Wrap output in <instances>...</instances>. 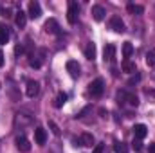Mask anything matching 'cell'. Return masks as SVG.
Returning <instances> with one entry per match:
<instances>
[{
	"mask_svg": "<svg viewBox=\"0 0 155 153\" xmlns=\"http://www.w3.org/2000/svg\"><path fill=\"white\" fill-rule=\"evenodd\" d=\"M67 103V94H63V92H60L58 96H56V101H54V106L56 108H61L63 105Z\"/></svg>",
	"mask_w": 155,
	"mask_h": 153,
	"instance_id": "ffe728a7",
	"label": "cell"
},
{
	"mask_svg": "<svg viewBox=\"0 0 155 153\" xmlns=\"http://www.w3.org/2000/svg\"><path fill=\"white\" fill-rule=\"evenodd\" d=\"M103 88H105V81H103V77H97V79H94L90 85H88V92L92 94V96H101L103 94Z\"/></svg>",
	"mask_w": 155,
	"mask_h": 153,
	"instance_id": "6da1fadb",
	"label": "cell"
},
{
	"mask_svg": "<svg viewBox=\"0 0 155 153\" xmlns=\"http://www.w3.org/2000/svg\"><path fill=\"white\" fill-rule=\"evenodd\" d=\"M78 15H79V5L78 2H69V11H67V20L71 25H74L78 22Z\"/></svg>",
	"mask_w": 155,
	"mask_h": 153,
	"instance_id": "7a4b0ae2",
	"label": "cell"
},
{
	"mask_svg": "<svg viewBox=\"0 0 155 153\" xmlns=\"http://www.w3.org/2000/svg\"><path fill=\"white\" fill-rule=\"evenodd\" d=\"M24 52H25V49H24V45H16V47H15V54H16V56H20V54H24Z\"/></svg>",
	"mask_w": 155,
	"mask_h": 153,
	"instance_id": "4316f807",
	"label": "cell"
},
{
	"mask_svg": "<svg viewBox=\"0 0 155 153\" xmlns=\"http://www.w3.org/2000/svg\"><path fill=\"white\" fill-rule=\"evenodd\" d=\"M2 65H4V52L0 50V67H2Z\"/></svg>",
	"mask_w": 155,
	"mask_h": 153,
	"instance_id": "4dcf8cb0",
	"label": "cell"
},
{
	"mask_svg": "<svg viewBox=\"0 0 155 153\" xmlns=\"http://www.w3.org/2000/svg\"><path fill=\"white\" fill-rule=\"evenodd\" d=\"M29 65H31L33 69H40V67H41V60H36V56H31Z\"/></svg>",
	"mask_w": 155,
	"mask_h": 153,
	"instance_id": "cb8c5ba5",
	"label": "cell"
},
{
	"mask_svg": "<svg viewBox=\"0 0 155 153\" xmlns=\"http://www.w3.org/2000/svg\"><path fill=\"white\" fill-rule=\"evenodd\" d=\"M132 148H134V151H141L143 150V142L139 139H134L132 141Z\"/></svg>",
	"mask_w": 155,
	"mask_h": 153,
	"instance_id": "d4e9b609",
	"label": "cell"
},
{
	"mask_svg": "<svg viewBox=\"0 0 155 153\" xmlns=\"http://www.w3.org/2000/svg\"><path fill=\"white\" fill-rule=\"evenodd\" d=\"M15 22H16V25H18V27H25V22H27V13H24L22 9H20V11H16V18H15Z\"/></svg>",
	"mask_w": 155,
	"mask_h": 153,
	"instance_id": "5bb4252c",
	"label": "cell"
},
{
	"mask_svg": "<svg viewBox=\"0 0 155 153\" xmlns=\"http://www.w3.org/2000/svg\"><path fill=\"white\" fill-rule=\"evenodd\" d=\"M139 79H141V76H139V74H135L134 77H130V81H128V85H134V83H137Z\"/></svg>",
	"mask_w": 155,
	"mask_h": 153,
	"instance_id": "83f0119b",
	"label": "cell"
},
{
	"mask_svg": "<svg viewBox=\"0 0 155 153\" xmlns=\"http://www.w3.org/2000/svg\"><path fill=\"white\" fill-rule=\"evenodd\" d=\"M126 9H128L132 15H143V13H144V7H143V5H137V4H128Z\"/></svg>",
	"mask_w": 155,
	"mask_h": 153,
	"instance_id": "ac0fdd59",
	"label": "cell"
},
{
	"mask_svg": "<svg viewBox=\"0 0 155 153\" xmlns=\"http://www.w3.org/2000/svg\"><path fill=\"white\" fill-rule=\"evenodd\" d=\"M94 153H103V146H101V144H96V148H94Z\"/></svg>",
	"mask_w": 155,
	"mask_h": 153,
	"instance_id": "f1b7e54d",
	"label": "cell"
},
{
	"mask_svg": "<svg viewBox=\"0 0 155 153\" xmlns=\"http://www.w3.org/2000/svg\"><path fill=\"white\" fill-rule=\"evenodd\" d=\"M38 92H40V83L38 81H27V90H25V94H27L29 97H35Z\"/></svg>",
	"mask_w": 155,
	"mask_h": 153,
	"instance_id": "30bf717a",
	"label": "cell"
},
{
	"mask_svg": "<svg viewBox=\"0 0 155 153\" xmlns=\"http://www.w3.org/2000/svg\"><path fill=\"white\" fill-rule=\"evenodd\" d=\"M132 130H134V139H139V141H141V139H144V137H146V133H148V128H146L144 124H135Z\"/></svg>",
	"mask_w": 155,
	"mask_h": 153,
	"instance_id": "ba28073f",
	"label": "cell"
},
{
	"mask_svg": "<svg viewBox=\"0 0 155 153\" xmlns=\"http://www.w3.org/2000/svg\"><path fill=\"white\" fill-rule=\"evenodd\" d=\"M103 56H105V61L114 63V61H116V45L108 43V45L105 47V50H103Z\"/></svg>",
	"mask_w": 155,
	"mask_h": 153,
	"instance_id": "8992f818",
	"label": "cell"
},
{
	"mask_svg": "<svg viewBox=\"0 0 155 153\" xmlns=\"http://www.w3.org/2000/svg\"><path fill=\"white\" fill-rule=\"evenodd\" d=\"M124 99H126L132 106H137V105H139V99H137L135 94H126V92H124Z\"/></svg>",
	"mask_w": 155,
	"mask_h": 153,
	"instance_id": "44dd1931",
	"label": "cell"
},
{
	"mask_svg": "<svg viewBox=\"0 0 155 153\" xmlns=\"http://www.w3.org/2000/svg\"><path fill=\"white\" fill-rule=\"evenodd\" d=\"M35 141H36V144H38V146H43V144H45V141H47V132H45L41 126H38V128L35 130Z\"/></svg>",
	"mask_w": 155,
	"mask_h": 153,
	"instance_id": "52a82bcc",
	"label": "cell"
},
{
	"mask_svg": "<svg viewBox=\"0 0 155 153\" xmlns=\"http://www.w3.org/2000/svg\"><path fill=\"white\" fill-rule=\"evenodd\" d=\"M27 15H29L33 20L41 16V7H40L38 2H29V5H27Z\"/></svg>",
	"mask_w": 155,
	"mask_h": 153,
	"instance_id": "277c9868",
	"label": "cell"
},
{
	"mask_svg": "<svg viewBox=\"0 0 155 153\" xmlns=\"http://www.w3.org/2000/svg\"><path fill=\"white\" fill-rule=\"evenodd\" d=\"M114 151H116V153H128V148H126V144L117 142L116 146H114Z\"/></svg>",
	"mask_w": 155,
	"mask_h": 153,
	"instance_id": "603a6c76",
	"label": "cell"
},
{
	"mask_svg": "<svg viewBox=\"0 0 155 153\" xmlns=\"http://www.w3.org/2000/svg\"><path fill=\"white\" fill-rule=\"evenodd\" d=\"M150 153H155V142L153 144H150Z\"/></svg>",
	"mask_w": 155,
	"mask_h": 153,
	"instance_id": "1f68e13d",
	"label": "cell"
},
{
	"mask_svg": "<svg viewBox=\"0 0 155 153\" xmlns=\"http://www.w3.org/2000/svg\"><path fill=\"white\" fill-rule=\"evenodd\" d=\"M49 126H51V130H52V133H54V135H60V128L56 126V122H52V121H51V122H49Z\"/></svg>",
	"mask_w": 155,
	"mask_h": 153,
	"instance_id": "484cf974",
	"label": "cell"
},
{
	"mask_svg": "<svg viewBox=\"0 0 155 153\" xmlns=\"http://www.w3.org/2000/svg\"><path fill=\"white\" fill-rule=\"evenodd\" d=\"M85 58H87V60H94V58H96V45H94V43H88V45L85 47Z\"/></svg>",
	"mask_w": 155,
	"mask_h": 153,
	"instance_id": "e0dca14e",
	"label": "cell"
},
{
	"mask_svg": "<svg viewBox=\"0 0 155 153\" xmlns=\"http://www.w3.org/2000/svg\"><path fill=\"white\" fill-rule=\"evenodd\" d=\"M7 41H9V27L4 25V24H0V43L4 45Z\"/></svg>",
	"mask_w": 155,
	"mask_h": 153,
	"instance_id": "9a60e30c",
	"label": "cell"
},
{
	"mask_svg": "<svg viewBox=\"0 0 155 153\" xmlns=\"http://www.w3.org/2000/svg\"><path fill=\"white\" fill-rule=\"evenodd\" d=\"M110 29L116 31V33H124V22L119 18V16H114L110 20Z\"/></svg>",
	"mask_w": 155,
	"mask_h": 153,
	"instance_id": "9c48e42d",
	"label": "cell"
},
{
	"mask_svg": "<svg viewBox=\"0 0 155 153\" xmlns=\"http://www.w3.org/2000/svg\"><path fill=\"white\" fill-rule=\"evenodd\" d=\"M67 72L71 74L72 77H78L79 76V65H78V61H74V60H71V61H67Z\"/></svg>",
	"mask_w": 155,
	"mask_h": 153,
	"instance_id": "8fae6325",
	"label": "cell"
},
{
	"mask_svg": "<svg viewBox=\"0 0 155 153\" xmlns=\"http://www.w3.org/2000/svg\"><path fill=\"white\" fill-rule=\"evenodd\" d=\"M79 144L81 146H96V141H94V135L92 133H83L81 135V139H79Z\"/></svg>",
	"mask_w": 155,
	"mask_h": 153,
	"instance_id": "4fadbf2b",
	"label": "cell"
},
{
	"mask_svg": "<svg viewBox=\"0 0 155 153\" xmlns=\"http://www.w3.org/2000/svg\"><path fill=\"white\" fill-rule=\"evenodd\" d=\"M105 15H107V11H105L101 5H92V16H94L96 22H101V20L105 18Z\"/></svg>",
	"mask_w": 155,
	"mask_h": 153,
	"instance_id": "7c38bea8",
	"label": "cell"
},
{
	"mask_svg": "<svg viewBox=\"0 0 155 153\" xmlns=\"http://www.w3.org/2000/svg\"><path fill=\"white\" fill-rule=\"evenodd\" d=\"M43 29H45V33H49V34H58V33H60V25H58V22H56L54 18L47 20L45 25H43Z\"/></svg>",
	"mask_w": 155,
	"mask_h": 153,
	"instance_id": "5b68a950",
	"label": "cell"
},
{
	"mask_svg": "<svg viewBox=\"0 0 155 153\" xmlns=\"http://www.w3.org/2000/svg\"><path fill=\"white\" fill-rule=\"evenodd\" d=\"M121 67H123V70H124V72H128V74H132V72H135V63H132L130 60H123V63H121Z\"/></svg>",
	"mask_w": 155,
	"mask_h": 153,
	"instance_id": "d6986e66",
	"label": "cell"
},
{
	"mask_svg": "<svg viewBox=\"0 0 155 153\" xmlns=\"http://www.w3.org/2000/svg\"><path fill=\"white\" fill-rule=\"evenodd\" d=\"M7 13H9V11H7V9H4V7H0V15H2V16H9V15H7Z\"/></svg>",
	"mask_w": 155,
	"mask_h": 153,
	"instance_id": "f546056e",
	"label": "cell"
},
{
	"mask_svg": "<svg viewBox=\"0 0 155 153\" xmlns=\"http://www.w3.org/2000/svg\"><path fill=\"white\" fill-rule=\"evenodd\" d=\"M132 52H134L132 43H130V41H124V43H123V58H124V60H130Z\"/></svg>",
	"mask_w": 155,
	"mask_h": 153,
	"instance_id": "2e32d148",
	"label": "cell"
},
{
	"mask_svg": "<svg viewBox=\"0 0 155 153\" xmlns=\"http://www.w3.org/2000/svg\"><path fill=\"white\" fill-rule=\"evenodd\" d=\"M15 144H16L18 151H22V153H29L31 151V142H29L24 135H18V137L15 139Z\"/></svg>",
	"mask_w": 155,
	"mask_h": 153,
	"instance_id": "3957f363",
	"label": "cell"
},
{
	"mask_svg": "<svg viewBox=\"0 0 155 153\" xmlns=\"http://www.w3.org/2000/svg\"><path fill=\"white\" fill-rule=\"evenodd\" d=\"M146 63H148L150 67H153L155 65V49H152V50L146 54Z\"/></svg>",
	"mask_w": 155,
	"mask_h": 153,
	"instance_id": "7402d4cb",
	"label": "cell"
}]
</instances>
